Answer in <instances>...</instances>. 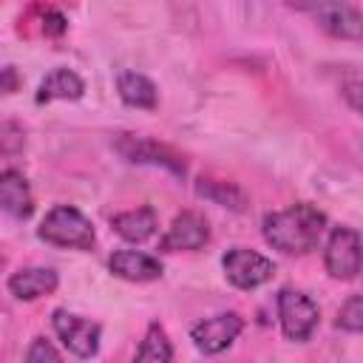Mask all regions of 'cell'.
<instances>
[{
  "label": "cell",
  "mask_w": 363,
  "mask_h": 363,
  "mask_svg": "<svg viewBox=\"0 0 363 363\" xmlns=\"http://www.w3.org/2000/svg\"><path fill=\"white\" fill-rule=\"evenodd\" d=\"M306 11H312L318 17V23L323 26V31H329L332 37L360 40L363 43V11H357L354 6H346V3H320V6H309Z\"/></svg>",
  "instance_id": "30bf717a"
},
{
  "label": "cell",
  "mask_w": 363,
  "mask_h": 363,
  "mask_svg": "<svg viewBox=\"0 0 363 363\" xmlns=\"http://www.w3.org/2000/svg\"><path fill=\"white\" fill-rule=\"evenodd\" d=\"M65 17L57 11V9H45V14H43V31L45 34H51V37H57V34H62L65 31Z\"/></svg>",
  "instance_id": "7402d4cb"
},
{
  "label": "cell",
  "mask_w": 363,
  "mask_h": 363,
  "mask_svg": "<svg viewBox=\"0 0 363 363\" xmlns=\"http://www.w3.org/2000/svg\"><path fill=\"white\" fill-rule=\"evenodd\" d=\"M37 235L54 247H71V250H91L94 247L91 221L71 204H57L54 210H48L37 227Z\"/></svg>",
  "instance_id": "7a4b0ae2"
},
{
  "label": "cell",
  "mask_w": 363,
  "mask_h": 363,
  "mask_svg": "<svg viewBox=\"0 0 363 363\" xmlns=\"http://www.w3.org/2000/svg\"><path fill=\"white\" fill-rule=\"evenodd\" d=\"M60 278L54 269L48 267H26V269H17L11 278H9V292L17 298V301H37L43 295H51L57 289Z\"/></svg>",
  "instance_id": "7c38bea8"
},
{
  "label": "cell",
  "mask_w": 363,
  "mask_h": 363,
  "mask_svg": "<svg viewBox=\"0 0 363 363\" xmlns=\"http://www.w3.org/2000/svg\"><path fill=\"white\" fill-rule=\"evenodd\" d=\"M85 91V82L71 68H54L37 88V105L54 102V99H79Z\"/></svg>",
  "instance_id": "5bb4252c"
},
{
  "label": "cell",
  "mask_w": 363,
  "mask_h": 363,
  "mask_svg": "<svg viewBox=\"0 0 363 363\" xmlns=\"http://www.w3.org/2000/svg\"><path fill=\"white\" fill-rule=\"evenodd\" d=\"M323 267L337 281H352L363 267V238L352 227H335L326 250H323Z\"/></svg>",
  "instance_id": "3957f363"
},
{
  "label": "cell",
  "mask_w": 363,
  "mask_h": 363,
  "mask_svg": "<svg viewBox=\"0 0 363 363\" xmlns=\"http://www.w3.org/2000/svg\"><path fill=\"white\" fill-rule=\"evenodd\" d=\"M108 269L125 281H136V284H145V281H156L162 278V264L159 258L153 255H145L139 250H116L111 258H108Z\"/></svg>",
  "instance_id": "8fae6325"
},
{
  "label": "cell",
  "mask_w": 363,
  "mask_h": 363,
  "mask_svg": "<svg viewBox=\"0 0 363 363\" xmlns=\"http://www.w3.org/2000/svg\"><path fill=\"white\" fill-rule=\"evenodd\" d=\"M3 91H6V94H14V91H17V74H14V65H6V68H3Z\"/></svg>",
  "instance_id": "603a6c76"
},
{
  "label": "cell",
  "mask_w": 363,
  "mask_h": 363,
  "mask_svg": "<svg viewBox=\"0 0 363 363\" xmlns=\"http://www.w3.org/2000/svg\"><path fill=\"white\" fill-rule=\"evenodd\" d=\"M207 241H210V227H207L204 216L184 210L170 221L159 247L164 252H179V250H201Z\"/></svg>",
  "instance_id": "9c48e42d"
},
{
  "label": "cell",
  "mask_w": 363,
  "mask_h": 363,
  "mask_svg": "<svg viewBox=\"0 0 363 363\" xmlns=\"http://www.w3.org/2000/svg\"><path fill=\"white\" fill-rule=\"evenodd\" d=\"M199 196L221 204V207H230V210H241L244 207V193L235 187V184H227V182H213V179H201L199 182Z\"/></svg>",
  "instance_id": "ac0fdd59"
},
{
  "label": "cell",
  "mask_w": 363,
  "mask_h": 363,
  "mask_svg": "<svg viewBox=\"0 0 363 363\" xmlns=\"http://www.w3.org/2000/svg\"><path fill=\"white\" fill-rule=\"evenodd\" d=\"M221 267H224L227 281L238 289H255L275 275V264L269 258H264L261 252L247 250V247L227 250L221 258Z\"/></svg>",
  "instance_id": "5b68a950"
},
{
  "label": "cell",
  "mask_w": 363,
  "mask_h": 363,
  "mask_svg": "<svg viewBox=\"0 0 363 363\" xmlns=\"http://www.w3.org/2000/svg\"><path fill=\"white\" fill-rule=\"evenodd\" d=\"M241 329H244V318L238 312H221V315H213V318H204V320L193 323L190 337H193L199 352L218 354L241 335Z\"/></svg>",
  "instance_id": "52a82bcc"
},
{
  "label": "cell",
  "mask_w": 363,
  "mask_h": 363,
  "mask_svg": "<svg viewBox=\"0 0 363 363\" xmlns=\"http://www.w3.org/2000/svg\"><path fill=\"white\" fill-rule=\"evenodd\" d=\"M343 99H346L354 111L363 113V77H349V79L343 82Z\"/></svg>",
  "instance_id": "44dd1931"
},
{
  "label": "cell",
  "mask_w": 363,
  "mask_h": 363,
  "mask_svg": "<svg viewBox=\"0 0 363 363\" xmlns=\"http://www.w3.org/2000/svg\"><path fill=\"white\" fill-rule=\"evenodd\" d=\"M0 204L14 218H28L34 213L31 187H28V182H26L23 173H17L11 167L3 170V176H0Z\"/></svg>",
  "instance_id": "4fadbf2b"
},
{
  "label": "cell",
  "mask_w": 363,
  "mask_h": 363,
  "mask_svg": "<svg viewBox=\"0 0 363 363\" xmlns=\"http://www.w3.org/2000/svg\"><path fill=\"white\" fill-rule=\"evenodd\" d=\"M116 91L122 96L125 105L130 108H145V111H153L159 105V94H156V85L145 77V74H136V71H122L119 79H116Z\"/></svg>",
  "instance_id": "9a60e30c"
},
{
  "label": "cell",
  "mask_w": 363,
  "mask_h": 363,
  "mask_svg": "<svg viewBox=\"0 0 363 363\" xmlns=\"http://www.w3.org/2000/svg\"><path fill=\"white\" fill-rule=\"evenodd\" d=\"M323 227H326V216L315 204H306V201L292 204L286 210L267 213L261 221V233L267 244H272L275 250L286 255H301V252L315 250Z\"/></svg>",
  "instance_id": "6da1fadb"
},
{
  "label": "cell",
  "mask_w": 363,
  "mask_h": 363,
  "mask_svg": "<svg viewBox=\"0 0 363 363\" xmlns=\"http://www.w3.org/2000/svg\"><path fill=\"white\" fill-rule=\"evenodd\" d=\"M111 227L125 241L142 244V241H147L156 233V213H153V207H136V210H128V213L113 216L111 218Z\"/></svg>",
  "instance_id": "2e32d148"
},
{
  "label": "cell",
  "mask_w": 363,
  "mask_h": 363,
  "mask_svg": "<svg viewBox=\"0 0 363 363\" xmlns=\"http://www.w3.org/2000/svg\"><path fill=\"white\" fill-rule=\"evenodd\" d=\"M318 318H320V309L309 295L298 289L278 292V320H281V332L289 340H298V343L309 340L318 326Z\"/></svg>",
  "instance_id": "277c9868"
},
{
  "label": "cell",
  "mask_w": 363,
  "mask_h": 363,
  "mask_svg": "<svg viewBox=\"0 0 363 363\" xmlns=\"http://www.w3.org/2000/svg\"><path fill=\"white\" fill-rule=\"evenodd\" d=\"M26 363H62V357H60V352L54 349L51 340L34 337L31 346H28V352H26Z\"/></svg>",
  "instance_id": "ffe728a7"
},
{
  "label": "cell",
  "mask_w": 363,
  "mask_h": 363,
  "mask_svg": "<svg viewBox=\"0 0 363 363\" xmlns=\"http://www.w3.org/2000/svg\"><path fill=\"white\" fill-rule=\"evenodd\" d=\"M335 326H337V329H346V332H363V295L349 298V301L337 309Z\"/></svg>",
  "instance_id": "d6986e66"
},
{
  "label": "cell",
  "mask_w": 363,
  "mask_h": 363,
  "mask_svg": "<svg viewBox=\"0 0 363 363\" xmlns=\"http://www.w3.org/2000/svg\"><path fill=\"white\" fill-rule=\"evenodd\" d=\"M116 150L128 159V162H147V164H164L167 170H173L176 176H184V162L179 153H173L167 145H159L153 139L136 136V133H122L116 142Z\"/></svg>",
  "instance_id": "ba28073f"
},
{
  "label": "cell",
  "mask_w": 363,
  "mask_h": 363,
  "mask_svg": "<svg viewBox=\"0 0 363 363\" xmlns=\"http://www.w3.org/2000/svg\"><path fill=\"white\" fill-rule=\"evenodd\" d=\"M170 360H173V346H170L167 332L159 323H150L133 363H170Z\"/></svg>",
  "instance_id": "e0dca14e"
},
{
  "label": "cell",
  "mask_w": 363,
  "mask_h": 363,
  "mask_svg": "<svg viewBox=\"0 0 363 363\" xmlns=\"http://www.w3.org/2000/svg\"><path fill=\"white\" fill-rule=\"evenodd\" d=\"M54 332L57 337L62 340V346L74 354V357H94L99 352V323L88 320V318H79V315H71L65 309H54Z\"/></svg>",
  "instance_id": "8992f818"
}]
</instances>
